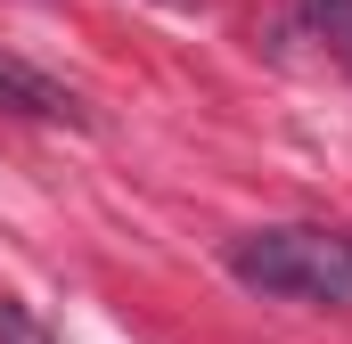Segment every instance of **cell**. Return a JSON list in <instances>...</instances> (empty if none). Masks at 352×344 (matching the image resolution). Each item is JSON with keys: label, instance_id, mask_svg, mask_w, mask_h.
I'll use <instances>...</instances> for the list:
<instances>
[{"label": "cell", "instance_id": "1", "mask_svg": "<svg viewBox=\"0 0 352 344\" xmlns=\"http://www.w3.org/2000/svg\"><path fill=\"white\" fill-rule=\"evenodd\" d=\"M230 270L254 287V295H295V303H352V238L336 230H303V222H287V230H254V238H238L230 246Z\"/></svg>", "mask_w": 352, "mask_h": 344}, {"label": "cell", "instance_id": "2", "mask_svg": "<svg viewBox=\"0 0 352 344\" xmlns=\"http://www.w3.org/2000/svg\"><path fill=\"white\" fill-rule=\"evenodd\" d=\"M0 107L50 115V123H82V98H74L66 83H50L41 66H25V58H0Z\"/></svg>", "mask_w": 352, "mask_h": 344}, {"label": "cell", "instance_id": "3", "mask_svg": "<svg viewBox=\"0 0 352 344\" xmlns=\"http://www.w3.org/2000/svg\"><path fill=\"white\" fill-rule=\"evenodd\" d=\"M303 17L320 25V41L344 58V74H352V0H303Z\"/></svg>", "mask_w": 352, "mask_h": 344}, {"label": "cell", "instance_id": "4", "mask_svg": "<svg viewBox=\"0 0 352 344\" xmlns=\"http://www.w3.org/2000/svg\"><path fill=\"white\" fill-rule=\"evenodd\" d=\"M0 344H50V328H41L25 303H8V295H0Z\"/></svg>", "mask_w": 352, "mask_h": 344}]
</instances>
